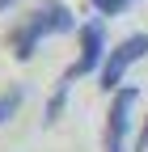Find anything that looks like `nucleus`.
<instances>
[{"label":"nucleus","mask_w":148,"mask_h":152,"mask_svg":"<svg viewBox=\"0 0 148 152\" xmlns=\"http://www.w3.org/2000/svg\"><path fill=\"white\" fill-rule=\"evenodd\" d=\"M102 55H106V30H102V21H85V30H81V51H76V59H72L68 68H64V76H59V85H55V93H51V102H47V127L64 114V102H68V89L81 80V76H89V72H102Z\"/></svg>","instance_id":"1"},{"label":"nucleus","mask_w":148,"mask_h":152,"mask_svg":"<svg viewBox=\"0 0 148 152\" xmlns=\"http://www.w3.org/2000/svg\"><path fill=\"white\" fill-rule=\"evenodd\" d=\"M72 26H76V17H72V9L64 4V0H42L30 17L17 21V30L9 34V47H13L17 59H30L34 47H38L47 34H68Z\"/></svg>","instance_id":"2"},{"label":"nucleus","mask_w":148,"mask_h":152,"mask_svg":"<svg viewBox=\"0 0 148 152\" xmlns=\"http://www.w3.org/2000/svg\"><path fill=\"white\" fill-rule=\"evenodd\" d=\"M148 55V34H131V38H123V42L114 51H106V59H102V72H97V80L106 93H119L123 89V76L131 64H140Z\"/></svg>","instance_id":"3"},{"label":"nucleus","mask_w":148,"mask_h":152,"mask_svg":"<svg viewBox=\"0 0 148 152\" xmlns=\"http://www.w3.org/2000/svg\"><path fill=\"white\" fill-rule=\"evenodd\" d=\"M140 102V93L131 85H123L119 93H110V114L102 131V152H127V127H131V110Z\"/></svg>","instance_id":"4"},{"label":"nucleus","mask_w":148,"mask_h":152,"mask_svg":"<svg viewBox=\"0 0 148 152\" xmlns=\"http://www.w3.org/2000/svg\"><path fill=\"white\" fill-rule=\"evenodd\" d=\"M21 102H26V89H21V85H13V89H4V93H0V127H4L9 118H17Z\"/></svg>","instance_id":"5"},{"label":"nucleus","mask_w":148,"mask_h":152,"mask_svg":"<svg viewBox=\"0 0 148 152\" xmlns=\"http://www.w3.org/2000/svg\"><path fill=\"white\" fill-rule=\"evenodd\" d=\"M97 13H106V17H119V13H127L131 9V0H89Z\"/></svg>","instance_id":"6"},{"label":"nucleus","mask_w":148,"mask_h":152,"mask_svg":"<svg viewBox=\"0 0 148 152\" xmlns=\"http://www.w3.org/2000/svg\"><path fill=\"white\" fill-rule=\"evenodd\" d=\"M136 152H148V118H144V131H140V140H136Z\"/></svg>","instance_id":"7"},{"label":"nucleus","mask_w":148,"mask_h":152,"mask_svg":"<svg viewBox=\"0 0 148 152\" xmlns=\"http://www.w3.org/2000/svg\"><path fill=\"white\" fill-rule=\"evenodd\" d=\"M9 4H13V0H0V9H9Z\"/></svg>","instance_id":"8"}]
</instances>
